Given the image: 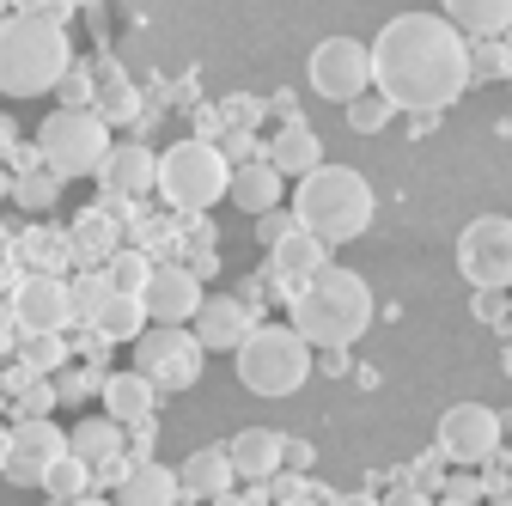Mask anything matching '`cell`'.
<instances>
[{
  "label": "cell",
  "mask_w": 512,
  "mask_h": 506,
  "mask_svg": "<svg viewBox=\"0 0 512 506\" xmlns=\"http://www.w3.org/2000/svg\"><path fill=\"white\" fill-rule=\"evenodd\" d=\"M372 86L397 110H445L470 86V43L439 13H397L372 37Z\"/></svg>",
  "instance_id": "6da1fadb"
},
{
  "label": "cell",
  "mask_w": 512,
  "mask_h": 506,
  "mask_svg": "<svg viewBox=\"0 0 512 506\" xmlns=\"http://www.w3.org/2000/svg\"><path fill=\"white\" fill-rule=\"evenodd\" d=\"M293 330L311 348H354L372 330V287L354 269L324 263L293 287Z\"/></svg>",
  "instance_id": "7a4b0ae2"
},
{
  "label": "cell",
  "mask_w": 512,
  "mask_h": 506,
  "mask_svg": "<svg viewBox=\"0 0 512 506\" xmlns=\"http://www.w3.org/2000/svg\"><path fill=\"white\" fill-rule=\"evenodd\" d=\"M68 68H74V43L61 19L43 13L0 19V92L7 98H43L68 80Z\"/></svg>",
  "instance_id": "3957f363"
},
{
  "label": "cell",
  "mask_w": 512,
  "mask_h": 506,
  "mask_svg": "<svg viewBox=\"0 0 512 506\" xmlns=\"http://www.w3.org/2000/svg\"><path fill=\"white\" fill-rule=\"evenodd\" d=\"M293 214L305 232H317L324 244H348L372 226V183L354 165H311L299 177Z\"/></svg>",
  "instance_id": "277c9868"
},
{
  "label": "cell",
  "mask_w": 512,
  "mask_h": 506,
  "mask_svg": "<svg viewBox=\"0 0 512 506\" xmlns=\"http://www.w3.org/2000/svg\"><path fill=\"white\" fill-rule=\"evenodd\" d=\"M232 366H238V385L250 397H293L311 378V342L293 324H250Z\"/></svg>",
  "instance_id": "5b68a950"
},
{
  "label": "cell",
  "mask_w": 512,
  "mask_h": 506,
  "mask_svg": "<svg viewBox=\"0 0 512 506\" xmlns=\"http://www.w3.org/2000/svg\"><path fill=\"white\" fill-rule=\"evenodd\" d=\"M37 153H43V165L61 183H68V177H98V165L110 159V122H104V110L61 104L55 116H43Z\"/></svg>",
  "instance_id": "8992f818"
},
{
  "label": "cell",
  "mask_w": 512,
  "mask_h": 506,
  "mask_svg": "<svg viewBox=\"0 0 512 506\" xmlns=\"http://www.w3.org/2000/svg\"><path fill=\"white\" fill-rule=\"evenodd\" d=\"M226 183H232V159L214 141H177L159 153V196L183 214L226 202Z\"/></svg>",
  "instance_id": "52a82bcc"
},
{
  "label": "cell",
  "mask_w": 512,
  "mask_h": 506,
  "mask_svg": "<svg viewBox=\"0 0 512 506\" xmlns=\"http://www.w3.org/2000/svg\"><path fill=\"white\" fill-rule=\"evenodd\" d=\"M202 360H208V348H202V336L189 324H147L135 336V366L153 378L159 391H189L202 378Z\"/></svg>",
  "instance_id": "ba28073f"
},
{
  "label": "cell",
  "mask_w": 512,
  "mask_h": 506,
  "mask_svg": "<svg viewBox=\"0 0 512 506\" xmlns=\"http://www.w3.org/2000/svg\"><path fill=\"white\" fill-rule=\"evenodd\" d=\"M458 269L470 287H512V220L506 214H482L458 232Z\"/></svg>",
  "instance_id": "9c48e42d"
},
{
  "label": "cell",
  "mask_w": 512,
  "mask_h": 506,
  "mask_svg": "<svg viewBox=\"0 0 512 506\" xmlns=\"http://www.w3.org/2000/svg\"><path fill=\"white\" fill-rule=\"evenodd\" d=\"M372 86V49L360 37H324L311 49V92H324L330 104H348Z\"/></svg>",
  "instance_id": "30bf717a"
},
{
  "label": "cell",
  "mask_w": 512,
  "mask_h": 506,
  "mask_svg": "<svg viewBox=\"0 0 512 506\" xmlns=\"http://www.w3.org/2000/svg\"><path fill=\"white\" fill-rule=\"evenodd\" d=\"M494 452H500V415L488 403H452V409L439 415V458L476 470Z\"/></svg>",
  "instance_id": "8fae6325"
},
{
  "label": "cell",
  "mask_w": 512,
  "mask_h": 506,
  "mask_svg": "<svg viewBox=\"0 0 512 506\" xmlns=\"http://www.w3.org/2000/svg\"><path fill=\"white\" fill-rule=\"evenodd\" d=\"M68 452V433H61L49 415H25L7 439V458H0V470H7V482L19 488H43V470Z\"/></svg>",
  "instance_id": "7c38bea8"
},
{
  "label": "cell",
  "mask_w": 512,
  "mask_h": 506,
  "mask_svg": "<svg viewBox=\"0 0 512 506\" xmlns=\"http://www.w3.org/2000/svg\"><path fill=\"white\" fill-rule=\"evenodd\" d=\"M202 275L196 269H177V263H159L141 287V305H147V318L153 324H189L202 311Z\"/></svg>",
  "instance_id": "4fadbf2b"
},
{
  "label": "cell",
  "mask_w": 512,
  "mask_h": 506,
  "mask_svg": "<svg viewBox=\"0 0 512 506\" xmlns=\"http://www.w3.org/2000/svg\"><path fill=\"white\" fill-rule=\"evenodd\" d=\"M13 318L19 330H68L74 324V293L68 281H55V275H25L19 293H13Z\"/></svg>",
  "instance_id": "5bb4252c"
},
{
  "label": "cell",
  "mask_w": 512,
  "mask_h": 506,
  "mask_svg": "<svg viewBox=\"0 0 512 506\" xmlns=\"http://www.w3.org/2000/svg\"><path fill=\"white\" fill-rule=\"evenodd\" d=\"M98 183H104V196L110 202H135V196H147V189H159V153H147V147H110V159L98 165Z\"/></svg>",
  "instance_id": "9a60e30c"
},
{
  "label": "cell",
  "mask_w": 512,
  "mask_h": 506,
  "mask_svg": "<svg viewBox=\"0 0 512 506\" xmlns=\"http://www.w3.org/2000/svg\"><path fill=\"white\" fill-rule=\"evenodd\" d=\"M68 452H80L92 464V476H116L122 482V421L116 415H86L68 433Z\"/></svg>",
  "instance_id": "2e32d148"
},
{
  "label": "cell",
  "mask_w": 512,
  "mask_h": 506,
  "mask_svg": "<svg viewBox=\"0 0 512 506\" xmlns=\"http://www.w3.org/2000/svg\"><path fill=\"white\" fill-rule=\"evenodd\" d=\"M189 330L202 336L208 354H238V342L250 336V311H244V299H202V311L189 318Z\"/></svg>",
  "instance_id": "e0dca14e"
},
{
  "label": "cell",
  "mask_w": 512,
  "mask_h": 506,
  "mask_svg": "<svg viewBox=\"0 0 512 506\" xmlns=\"http://www.w3.org/2000/svg\"><path fill=\"white\" fill-rule=\"evenodd\" d=\"M330 263V244L317 238V232H305V226H293L281 244H269V269H275V281H305V275H317Z\"/></svg>",
  "instance_id": "ac0fdd59"
},
{
  "label": "cell",
  "mask_w": 512,
  "mask_h": 506,
  "mask_svg": "<svg viewBox=\"0 0 512 506\" xmlns=\"http://www.w3.org/2000/svg\"><path fill=\"white\" fill-rule=\"evenodd\" d=\"M177 494H183V476L165 470V464H153V458L128 464L122 482H116V500H122V506H171Z\"/></svg>",
  "instance_id": "d6986e66"
},
{
  "label": "cell",
  "mask_w": 512,
  "mask_h": 506,
  "mask_svg": "<svg viewBox=\"0 0 512 506\" xmlns=\"http://www.w3.org/2000/svg\"><path fill=\"white\" fill-rule=\"evenodd\" d=\"M153 397H159V385L135 366V372H110L104 378V415H116L122 427H135V421H147L153 415Z\"/></svg>",
  "instance_id": "ffe728a7"
},
{
  "label": "cell",
  "mask_w": 512,
  "mask_h": 506,
  "mask_svg": "<svg viewBox=\"0 0 512 506\" xmlns=\"http://www.w3.org/2000/svg\"><path fill=\"white\" fill-rule=\"evenodd\" d=\"M177 476H183V494H202V500H220V494H232V482H238V470H232V452H226V446H202V452H189Z\"/></svg>",
  "instance_id": "44dd1931"
},
{
  "label": "cell",
  "mask_w": 512,
  "mask_h": 506,
  "mask_svg": "<svg viewBox=\"0 0 512 506\" xmlns=\"http://www.w3.org/2000/svg\"><path fill=\"white\" fill-rule=\"evenodd\" d=\"M226 196H232L244 214H269V208L281 202V171H275L269 159H244V165H232Z\"/></svg>",
  "instance_id": "7402d4cb"
},
{
  "label": "cell",
  "mask_w": 512,
  "mask_h": 506,
  "mask_svg": "<svg viewBox=\"0 0 512 506\" xmlns=\"http://www.w3.org/2000/svg\"><path fill=\"white\" fill-rule=\"evenodd\" d=\"M226 452H232V470H238L244 482H269V476L281 470V433H275V427H244Z\"/></svg>",
  "instance_id": "603a6c76"
},
{
  "label": "cell",
  "mask_w": 512,
  "mask_h": 506,
  "mask_svg": "<svg viewBox=\"0 0 512 506\" xmlns=\"http://www.w3.org/2000/svg\"><path fill=\"white\" fill-rule=\"evenodd\" d=\"M263 159H269L281 177H305L311 165H324V141H317L305 122H281V135L263 147Z\"/></svg>",
  "instance_id": "cb8c5ba5"
},
{
  "label": "cell",
  "mask_w": 512,
  "mask_h": 506,
  "mask_svg": "<svg viewBox=\"0 0 512 506\" xmlns=\"http://www.w3.org/2000/svg\"><path fill=\"white\" fill-rule=\"evenodd\" d=\"M439 7L464 37H506L512 31V0H439Z\"/></svg>",
  "instance_id": "d4e9b609"
},
{
  "label": "cell",
  "mask_w": 512,
  "mask_h": 506,
  "mask_svg": "<svg viewBox=\"0 0 512 506\" xmlns=\"http://www.w3.org/2000/svg\"><path fill=\"white\" fill-rule=\"evenodd\" d=\"M147 324H153V318H147L141 293H110V299L98 305V318H92V336H104V342H135Z\"/></svg>",
  "instance_id": "484cf974"
},
{
  "label": "cell",
  "mask_w": 512,
  "mask_h": 506,
  "mask_svg": "<svg viewBox=\"0 0 512 506\" xmlns=\"http://www.w3.org/2000/svg\"><path fill=\"white\" fill-rule=\"evenodd\" d=\"M92 488V464L80 458V452H61L49 470H43V494H55V500H80Z\"/></svg>",
  "instance_id": "4316f807"
},
{
  "label": "cell",
  "mask_w": 512,
  "mask_h": 506,
  "mask_svg": "<svg viewBox=\"0 0 512 506\" xmlns=\"http://www.w3.org/2000/svg\"><path fill=\"white\" fill-rule=\"evenodd\" d=\"M391 116H397V104L384 98L378 86H366L360 98H348V129H354V135H378V129H384Z\"/></svg>",
  "instance_id": "83f0119b"
},
{
  "label": "cell",
  "mask_w": 512,
  "mask_h": 506,
  "mask_svg": "<svg viewBox=\"0 0 512 506\" xmlns=\"http://www.w3.org/2000/svg\"><path fill=\"white\" fill-rule=\"evenodd\" d=\"M512 74V49L500 37H476L470 43V80H506Z\"/></svg>",
  "instance_id": "f1b7e54d"
},
{
  "label": "cell",
  "mask_w": 512,
  "mask_h": 506,
  "mask_svg": "<svg viewBox=\"0 0 512 506\" xmlns=\"http://www.w3.org/2000/svg\"><path fill=\"white\" fill-rule=\"evenodd\" d=\"M61 360H68L61 330H31L25 336V372H61Z\"/></svg>",
  "instance_id": "f546056e"
},
{
  "label": "cell",
  "mask_w": 512,
  "mask_h": 506,
  "mask_svg": "<svg viewBox=\"0 0 512 506\" xmlns=\"http://www.w3.org/2000/svg\"><path fill=\"white\" fill-rule=\"evenodd\" d=\"M104 275H110L116 293H141L147 275H153V263L141 257V250H110V269H104Z\"/></svg>",
  "instance_id": "4dcf8cb0"
},
{
  "label": "cell",
  "mask_w": 512,
  "mask_h": 506,
  "mask_svg": "<svg viewBox=\"0 0 512 506\" xmlns=\"http://www.w3.org/2000/svg\"><path fill=\"white\" fill-rule=\"evenodd\" d=\"M68 293H74V318H80V324H92V318H98V305H104L116 287H110V275H104V269H92V275L68 281Z\"/></svg>",
  "instance_id": "1f68e13d"
},
{
  "label": "cell",
  "mask_w": 512,
  "mask_h": 506,
  "mask_svg": "<svg viewBox=\"0 0 512 506\" xmlns=\"http://www.w3.org/2000/svg\"><path fill=\"white\" fill-rule=\"evenodd\" d=\"M74 244H80V257H110V250H116V226H110V214H86V220L74 226Z\"/></svg>",
  "instance_id": "d6a6232c"
},
{
  "label": "cell",
  "mask_w": 512,
  "mask_h": 506,
  "mask_svg": "<svg viewBox=\"0 0 512 506\" xmlns=\"http://www.w3.org/2000/svg\"><path fill=\"white\" fill-rule=\"evenodd\" d=\"M13 196H19L25 208H49V202L61 196V177H55L49 165H43V171H25V177L13 183Z\"/></svg>",
  "instance_id": "836d02e7"
},
{
  "label": "cell",
  "mask_w": 512,
  "mask_h": 506,
  "mask_svg": "<svg viewBox=\"0 0 512 506\" xmlns=\"http://www.w3.org/2000/svg\"><path fill=\"white\" fill-rule=\"evenodd\" d=\"M37 378H43V372H31V378H25V391H19V421H25V415H49V409L61 403L55 385H37Z\"/></svg>",
  "instance_id": "e575fe53"
},
{
  "label": "cell",
  "mask_w": 512,
  "mask_h": 506,
  "mask_svg": "<svg viewBox=\"0 0 512 506\" xmlns=\"http://www.w3.org/2000/svg\"><path fill=\"white\" fill-rule=\"evenodd\" d=\"M293 226H299V214H287L281 202H275L269 214H256V238H263V244H281V238H287Z\"/></svg>",
  "instance_id": "d590c367"
},
{
  "label": "cell",
  "mask_w": 512,
  "mask_h": 506,
  "mask_svg": "<svg viewBox=\"0 0 512 506\" xmlns=\"http://www.w3.org/2000/svg\"><path fill=\"white\" fill-rule=\"evenodd\" d=\"M86 391H92V378H86V372H61V378H55V397H61V403H80Z\"/></svg>",
  "instance_id": "8d00e7d4"
},
{
  "label": "cell",
  "mask_w": 512,
  "mask_h": 506,
  "mask_svg": "<svg viewBox=\"0 0 512 506\" xmlns=\"http://www.w3.org/2000/svg\"><path fill=\"white\" fill-rule=\"evenodd\" d=\"M281 464H287V470H311V446H305V439H287V433H281Z\"/></svg>",
  "instance_id": "74e56055"
},
{
  "label": "cell",
  "mask_w": 512,
  "mask_h": 506,
  "mask_svg": "<svg viewBox=\"0 0 512 506\" xmlns=\"http://www.w3.org/2000/svg\"><path fill=\"white\" fill-rule=\"evenodd\" d=\"M220 153H226V159H238V165H244V159H250V153H256V141H250V135H244V129H232V135H226V147H220Z\"/></svg>",
  "instance_id": "f35d334b"
},
{
  "label": "cell",
  "mask_w": 512,
  "mask_h": 506,
  "mask_svg": "<svg viewBox=\"0 0 512 506\" xmlns=\"http://www.w3.org/2000/svg\"><path fill=\"white\" fill-rule=\"evenodd\" d=\"M13 13H43V19H61L55 0H13Z\"/></svg>",
  "instance_id": "ab89813d"
},
{
  "label": "cell",
  "mask_w": 512,
  "mask_h": 506,
  "mask_svg": "<svg viewBox=\"0 0 512 506\" xmlns=\"http://www.w3.org/2000/svg\"><path fill=\"white\" fill-rule=\"evenodd\" d=\"M269 110H275L281 122H299V98H293V92H275V104H269Z\"/></svg>",
  "instance_id": "60d3db41"
},
{
  "label": "cell",
  "mask_w": 512,
  "mask_h": 506,
  "mask_svg": "<svg viewBox=\"0 0 512 506\" xmlns=\"http://www.w3.org/2000/svg\"><path fill=\"white\" fill-rule=\"evenodd\" d=\"M445 494H452V500H476V494H482V482H476V476H458Z\"/></svg>",
  "instance_id": "b9f144b4"
},
{
  "label": "cell",
  "mask_w": 512,
  "mask_h": 506,
  "mask_svg": "<svg viewBox=\"0 0 512 506\" xmlns=\"http://www.w3.org/2000/svg\"><path fill=\"white\" fill-rule=\"evenodd\" d=\"M324 372H348V348H324Z\"/></svg>",
  "instance_id": "7bdbcfd3"
},
{
  "label": "cell",
  "mask_w": 512,
  "mask_h": 506,
  "mask_svg": "<svg viewBox=\"0 0 512 506\" xmlns=\"http://www.w3.org/2000/svg\"><path fill=\"white\" fill-rule=\"evenodd\" d=\"M13 330H19V318H13V305H0V342H7Z\"/></svg>",
  "instance_id": "ee69618b"
},
{
  "label": "cell",
  "mask_w": 512,
  "mask_h": 506,
  "mask_svg": "<svg viewBox=\"0 0 512 506\" xmlns=\"http://www.w3.org/2000/svg\"><path fill=\"white\" fill-rule=\"evenodd\" d=\"M55 7H61V19H68V13H74V7H86V0H55Z\"/></svg>",
  "instance_id": "f6af8a7d"
},
{
  "label": "cell",
  "mask_w": 512,
  "mask_h": 506,
  "mask_svg": "<svg viewBox=\"0 0 512 506\" xmlns=\"http://www.w3.org/2000/svg\"><path fill=\"white\" fill-rule=\"evenodd\" d=\"M506 378H512V348H506Z\"/></svg>",
  "instance_id": "bcb514c9"
},
{
  "label": "cell",
  "mask_w": 512,
  "mask_h": 506,
  "mask_svg": "<svg viewBox=\"0 0 512 506\" xmlns=\"http://www.w3.org/2000/svg\"><path fill=\"white\" fill-rule=\"evenodd\" d=\"M7 7H13V0H0V19H7Z\"/></svg>",
  "instance_id": "7dc6e473"
},
{
  "label": "cell",
  "mask_w": 512,
  "mask_h": 506,
  "mask_svg": "<svg viewBox=\"0 0 512 506\" xmlns=\"http://www.w3.org/2000/svg\"><path fill=\"white\" fill-rule=\"evenodd\" d=\"M7 189H13V183H7V177H0V196H7Z\"/></svg>",
  "instance_id": "c3c4849f"
}]
</instances>
